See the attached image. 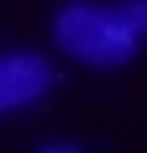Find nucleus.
<instances>
[{"label":"nucleus","mask_w":147,"mask_h":153,"mask_svg":"<svg viewBox=\"0 0 147 153\" xmlns=\"http://www.w3.org/2000/svg\"><path fill=\"white\" fill-rule=\"evenodd\" d=\"M53 32H58L63 53L95 63V69H121L137 53V32L121 21V11H105V5H63Z\"/></svg>","instance_id":"f257e3e1"},{"label":"nucleus","mask_w":147,"mask_h":153,"mask_svg":"<svg viewBox=\"0 0 147 153\" xmlns=\"http://www.w3.org/2000/svg\"><path fill=\"white\" fill-rule=\"evenodd\" d=\"M53 85V69L42 58H32V53H5L0 58V111H16L37 100V95Z\"/></svg>","instance_id":"f03ea898"},{"label":"nucleus","mask_w":147,"mask_h":153,"mask_svg":"<svg viewBox=\"0 0 147 153\" xmlns=\"http://www.w3.org/2000/svg\"><path fill=\"white\" fill-rule=\"evenodd\" d=\"M121 21H126L137 37H147V0H126V5H121Z\"/></svg>","instance_id":"7ed1b4c3"}]
</instances>
